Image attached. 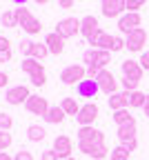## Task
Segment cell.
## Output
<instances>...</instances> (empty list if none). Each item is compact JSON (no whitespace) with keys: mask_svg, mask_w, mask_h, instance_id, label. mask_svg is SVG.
<instances>
[{"mask_svg":"<svg viewBox=\"0 0 149 160\" xmlns=\"http://www.w3.org/2000/svg\"><path fill=\"white\" fill-rule=\"evenodd\" d=\"M27 138L31 140V142H40V140L47 138V131H45V127H40V125H29Z\"/></svg>","mask_w":149,"mask_h":160,"instance_id":"cell-23","label":"cell"},{"mask_svg":"<svg viewBox=\"0 0 149 160\" xmlns=\"http://www.w3.org/2000/svg\"><path fill=\"white\" fill-rule=\"evenodd\" d=\"M125 147H127V151H129V153H131V151H136V149H138V140H136V138H134V140H129V142H125Z\"/></svg>","mask_w":149,"mask_h":160,"instance_id":"cell-44","label":"cell"},{"mask_svg":"<svg viewBox=\"0 0 149 160\" xmlns=\"http://www.w3.org/2000/svg\"><path fill=\"white\" fill-rule=\"evenodd\" d=\"M65 160H76V158H74V156H71V158H65Z\"/></svg>","mask_w":149,"mask_h":160,"instance_id":"cell-53","label":"cell"},{"mask_svg":"<svg viewBox=\"0 0 149 160\" xmlns=\"http://www.w3.org/2000/svg\"><path fill=\"white\" fill-rule=\"evenodd\" d=\"M13 127V118L5 111H0V131H9Z\"/></svg>","mask_w":149,"mask_h":160,"instance_id":"cell-31","label":"cell"},{"mask_svg":"<svg viewBox=\"0 0 149 160\" xmlns=\"http://www.w3.org/2000/svg\"><path fill=\"white\" fill-rule=\"evenodd\" d=\"M0 51H11V40L0 36Z\"/></svg>","mask_w":149,"mask_h":160,"instance_id":"cell-43","label":"cell"},{"mask_svg":"<svg viewBox=\"0 0 149 160\" xmlns=\"http://www.w3.org/2000/svg\"><path fill=\"white\" fill-rule=\"evenodd\" d=\"M0 160H13V158H11L7 151H0Z\"/></svg>","mask_w":149,"mask_h":160,"instance_id":"cell-49","label":"cell"},{"mask_svg":"<svg viewBox=\"0 0 149 160\" xmlns=\"http://www.w3.org/2000/svg\"><path fill=\"white\" fill-rule=\"evenodd\" d=\"M56 33L62 38H74L80 33V18H62L60 22L56 25Z\"/></svg>","mask_w":149,"mask_h":160,"instance_id":"cell-4","label":"cell"},{"mask_svg":"<svg viewBox=\"0 0 149 160\" xmlns=\"http://www.w3.org/2000/svg\"><path fill=\"white\" fill-rule=\"evenodd\" d=\"M29 96H31V91H29L25 85H18V87H11V89H7V93H5V100H7L9 105L18 107V105H25L27 100H29Z\"/></svg>","mask_w":149,"mask_h":160,"instance_id":"cell-8","label":"cell"},{"mask_svg":"<svg viewBox=\"0 0 149 160\" xmlns=\"http://www.w3.org/2000/svg\"><path fill=\"white\" fill-rule=\"evenodd\" d=\"M96 82H98V87H100V91H102V93H107V96L118 93L116 76H114L109 69H100V73H98V78H96Z\"/></svg>","mask_w":149,"mask_h":160,"instance_id":"cell-6","label":"cell"},{"mask_svg":"<svg viewBox=\"0 0 149 160\" xmlns=\"http://www.w3.org/2000/svg\"><path fill=\"white\" fill-rule=\"evenodd\" d=\"M11 2H13V5H18V7H25L29 0H11Z\"/></svg>","mask_w":149,"mask_h":160,"instance_id":"cell-48","label":"cell"},{"mask_svg":"<svg viewBox=\"0 0 149 160\" xmlns=\"http://www.w3.org/2000/svg\"><path fill=\"white\" fill-rule=\"evenodd\" d=\"M65 111H62V107H49V111L45 113V122H49V125H60L62 120H65Z\"/></svg>","mask_w":149,"mask_h":160,"instance_id":"cell-20","label":"cell"},{"mask_svg":"<svg viewBox=\"0 0 149 160\" xmlns=\"http://www.w3.org/2000/svg\"><path fill=\"white\" fill-rule=\"evenodd\" d=\"M54 151L58 153V158H60V160L71 158V151H74V142H71V138H69V136H56V140H54Z\"/></svg>","mask_w":149,"mask_h":160,"instance_id":"cell-12","label":"cell"},{"mask_svg":"<svg viewBox=\"0 0 149 160\" xmlns=\"http://www.w3.org/2000/svg\"><path fill=\"white\" fill-rule=\"evenodd\" d=\"M20 67H23V71H25V73H29V76H33V73H40V71H45L42 62H40V60H36V58H25Z\"/></svg>","mask_w":149,"mask_h":160,"instance_id":"cell-21","label":"cell"},{"mask_svg":"<svg viewBox=\"0 0 149 160\" xmlns=\"http://www.w3.org/2000/svg\"><path fill=\"white\" fill-rule=\"evenodd\" d=\"M36 2H38V5H47V2H49V0H36Z\"/></svg>","mask_w":149,"mask_h":160,"instance_id":"cell-51","label":"cell"},{"mask_svg":"<svg viewBox=\"0 0 149 160\" xmlns=\"http://www.w3.org/2000/svg\"><path fill=\"white\" fill-rule=\"evenodd\" d=\"M0 25H5V27H9V29L18 27V18H16V11H13V9H7V11H3V16H0Z\"/></svg>","mask_w":149,"mask_h":160,"instance_id":"cell-24","label":"cell"},{"mask_svg":"<svg viewBox=\"0 0 149 160\" xmlns=\"http://www.w3.org/2000/svg\"><path fill=\"white\" fill-rule=\"evenodd\" d=\"M87 78V67L85 65H69L60 71V80L65 85H78Z\"/></svg>","mask_w":149,"mask_h":160,"instance_id":"cell-1","label":"cell"},{"mask_svg":"<svg viewBox=\"0 0 149 160\" xmlns=\"http://www.w3.org/2000/svg\"><path fill=\"white\" fill-rule=\"evenodd\" d=\"M45 45H47V49H49L51 56H60L62 51H65V38L58 36V33L54 31V33H49V36L45 38Z\"/></svg>","mask_w":149,"mask_h":160,"instance_id":"cell-16","label":"cell"},{"mask_svg":"<svg viewBox=\"0 0 149 160\" xmlns=\"http://www.w3.org/2000/svg\"><path fill=\"white\" fill-rule=\"evenodd\" d=\"M145 102H147V93H142L138 89L129 91V98H127V107H129V109H142Z\"/></svg>","mask_w":149,"mask_h":160,"instance_id":"cell-18","label":"cell"},{"mask_svg":"<svg viewBox=\"0 0 149 160\" xmlns=\"http://www.w3.org/2000/svg\"><path fill=\"white\" fill-rule=\"evenodd\" d=\"M74 2H76V0H58V5H60L62 9H71Z\"/></svg>","mask_w":149,"mask_h":160,"instance_id":"cell-45","label":"cell"},{"mask_svg":"<svg viewBox=\"0 0 149 160\" xmlns=\"http://www.w3.org/2000/svg\"><path fill=\"white\" fill-rule=\"evenodd\" d=\"M136 131H138L136 118L129 120L127 125H120V127H118V140H120V145H125V142H129V140H134V138H136Z\"/></svg>","mask_w":149,"mask_h":160,"instance_id":"cell-15","label":"cell"},{"mask_svg":"<svg viewBox=\"0 0 149 160\" xmlns=\"http://www.w3.org/2000/svg\"><path fill=\"white\" fill-rule=\"evenodd\" d=\"M102 145H105V133H102V131H96V136L89 138V140H78V151H82L85 156H91V158H94V153H96Z\"/></svg>","mask_w":149,"mask_h":160,"instance_id":"cell-7","label":"cell"},{"mask_svg":"<svg viewBox=\"0 0 149 160\" xmlns=\"http://www.w3.org/2000/svg\"><path fill=\"white\" fill-rule=\"evenodd\" d=\"M122 87H125V91H136L138 89V80H131V78L122 76Z\"/></svg>","mask_w":149,"mask_h":160,"instance_id":"cell-36","label":"cell"},{"mask_svg":"<svg viewBox=\"0 0 149 160\" xmlns=\"http://www.w3.org/2000/svg\"><path fill=\"white\" fill-rule=\"evenodd\" d=\"M125 42H127V49H129V51L142 53V49H145V45H147V31H145L142 27L134 29L129 36L125 38Z\"/></svg>","mask_w":149,"mask_h":160,"instance_id":"cell-5","label":"cell"},{"mask_svg":"<svg viewBox=\"0 0 149 160\" xmlns=\"http://www.w3.org/2000/svg\"><path fill=\"white\" fill-rule=\"evenodd\" d=\"M96 131H98V129H94V125H91V127H80V129H78V140H89V138L96 136Z\"/></svg>","mask_w":149,"mask_h":160,"instance_id":"cell-33","label":"cell"},{"mask_svg":"<svg viewBox=\"0 0 149 160\" xmlns=\"http://www.w3.org/2000/svg\"><path fill=\"white\" fill-rule=\"evenodd\" d=\"M109 158H111V160H129V151H127V147H125V145H118V147H114V149H111Z\"/></svg>","mask_w":149,"mask_h":160,"instance_id":"cell-29","label":"cell"},{"mask_svg":"<svg viewBox=\"0 0 149 160\" xmlns=\"http://www.w3.org/2000/svg\"><path fill=\"white\" fill-rule=\"evenodd\" d=\"M11 142H13L11 133L9 131H0V151H7L11 147Z\"/></svg>","mask_w":149,"mask_h":160,"instance_id":"cell-32","label":"cell"},{"mask_svg":"<svg viewBox=\"0 0 149 160\" xmlns=\"http://www.w3.org/2000/svg\"><path fill=\"white\" fill-rule=\"evenodd\" d=\"M138 62H140V67H142L145 71H149V51H142V53H140V60H138Z\"/></svg>","mask_w":149,"mask_h":160,"instance_id":"cell-40","label":"cell"},{"mask_svg":"<svg viewBox=\"0 0 149 160\" xmlns=\"http://www.w3.org/2000/svg\"><path fill=\"white\" fill-rule=\"evenodd\" d=\"M114 122L120 127V125H127V122H129V120H134V116L129 113V109H120V111H114Z\"/></svg>","mask_w":149,"mask_h":160,"instance_id":"cell-27","label":"cell"},{"mask_svg":"<svg viewBox=\"0 0 149 160\" xmlns=\"http://www.w3.org/2000/svg\"><path fill=\"white\" fill-rule=\"evenodd\" d=\"M98 73H100V67H98V65H91V67H87V78L96 80V78H98Z\"/></svg>","mask_w":149,"mask_h":160,"instance_id":"cell-42","label":"cell"},{"mask_svg":"<svg viewBox=\"0 0 149 160\" xmlns=\"http://www.w3.org/2000/svg\"><path fill=\"white\" fill-rule=\"evenodd\" d=\"M142 111H145V116L149 118V96H147V102H145V107H142Z\"/></svg>","mask_w":149,"mask_h":160,"instance_id":"cell-50","label":"cell"},{"mask_svg":"<svg viewBox=\"0 0 149 160\" xmlns=\"http://www.w3.org/2000/svg\"><path fill=\"white\" fill-rule=\"evenodd\" d=\"M140 22H142L140 13H129V11H127L125 16H120V18H118V29H120L125 36H129L134 29H138V27H140Z\"/></svg>","mask_w":149,"mask_h":160,"instance_id":"cell-10","label":"cell"},{"mask_svg":"<svg viewBox=\"0 0 149 160\" xmlns=\"http://www.w3.org/2000/svg\"><path fill=\"white\" fill-rule=\"evenodd\" d=\"M25 109H27L29 113H33V116H42V118H45V113L49 111V102H47V98L31 93L29 100L25 102Z\"/></svg>","mask_w":149,"mask_h":160,"instance_id":"cell-9","label":"cell"},{"mask_svg":"<svg viewBox=\"0 0 149 160\" xmlns=\"http://www.w3.org/2000/svg\"><path fill=\"white\" fill-rule=\"evenodd\" d=\"M105 18H120L127 13V0H100Z\"/></svg>","mask_w":149,"mask_h":160,"instance_id":"cell-2","label":"cell"},{"mask_svg":"<svg viewBox=\"0 0 149 160\" xmlns=\"http://www.w3.org/2000/svg\"><path fill=\"white\" fill-rule=\"evenodd\" d=\"M13 11H16V18H18V27H25L29 20L33 18L31 11H29L27 7H18V9H13Z\"/></svg>","mask_w":149,"mask_h":160,"instance_id":"cell-26","label":"cell"},{"mask_svg":"<svg viewBox=\"0 0 149 160\" xmlns=\"http://www.w3.org/2000/svg\"><path fill=\"white\" fill-rule=\"evenodd\" d=\"M60 107H62V111H65L67 116H74V118H76L82 105H78V100H76V98H62Z\"/></svg>","mask_w":149,"mask_h":160,"instance_id":"cell-22","label":"cell"},{"mask_svg":"<svg viewBox=\"0 0 149 160\" xmlns=\"http://www.w3.org/2000/svg\"><path fill=\"white\" fill-rule=\"evenodd\" d=\"M127 98H129V91H125V93H111L109 96V109L111 111L127 109Z\"/></svg>","mask_w":149,"mask_h":160,"instance_id":"cell-19","label":"cell"},{"mask_svg":"<svg viewBox=\"0 0 149 160\" xmlns=\"http://www.w3.org/2000/svg\"><path fill=\"white\" fill-rule=\"evenodd\" d=\"M76 91H78V96H80V98H96V93L100 91V87H98L96 80L85 78L82 82H78V85H76Z\"/></svg>","mask_w":149,"mask_h":160,"instance_id":"cell-14","label":"cell"},{"mask_svg":"<svg viewBox=\"0 0 149 160\" xmlns=\"http://www.w3.org/2000/svg\"><path fill=\"white\" fill-rule=\"evenodd\" d=\"M40 160H60V158H58V153H56L54 149H47V151H42Z\"/></svg>","mask_w":149,"mask_h":160,"instance_id":"cell-41","label":"cell"},{"mask_svg":"<svg viewBox=\"0 0 149 160\" xmlns=\"http://www.w3.org/2000/svg\"><path fill=\"white\" fill-rule=\"evenodd\" d=\"M47 53H49V49H47V45H45V42H42V45H40V42H33V47H31V56H29V58L42 60Z\"/></svg>","mask_w":149,"mask_h":160,"instance_id":"cell-28","label":"cell"},{"mask_svg":"<svg viewBox=\"0 0 149 160\" xmlns=\"http://www.w3.org/2000/svg\"><path fill=\"white\" fill-rule=\"evenodd\" d=\"M7 82H9V76H7L5 71H0V89L7 87Z\"/></svg>","mask_w":149,"mask_h":160,"instance_id":"cell-46","label":"cell"},{"mask_svg":"<svg viewBox=\"0 0 149 160\" xmlns=\"http://www.w3.org/2000/svg\"><path fill=\"white\" fill-rule=\"evenodd\" d=\"M134 2H138V5H145V2H147V0H134Z\"/></svg>","mask_w":149,"mask_h":160,"instance_id":"cell-52","label":"cell"},{"mask_svg":"<svg viewBox=\"0 0 149 160\" xmlns=\"http://www.w3.org/2000/svg\"><path fill=\"white\" fill-rule=\"evenodd\" d=\"M23 29H25L29 36H36V33H40V31H42V22H40L38 18H31V20H29V22H27Z\"/></svg>","mask_w":149,"mask_h":160,"instance_id":"cell-30","label":"cell"},{"mask_svg":"<svg viewBox=\"0 0 149 160\" xmlns=\"http://www.w3.org/2000/svg\"><path fill=\"white\" fill-rule=\"evenodd\" d=\"M98 29H100V27H98V18H96V16H85V18H80V36H85L87 40H89Z\"/></svg>","mask_w":149,"mask_h":160,"instance_id":"cell-17","label":"cell"},{"mask_svg":"<svg viewBox=\"0 0 149 160\" xmlns=\"http://www.w3.org/2000/svg\"><path fill=\"white\" fill-rule=\"evenodd\" d=\"M82 62H85V67H91V65H96V49H87L82 53Z\"/></svg>","mask_w":149,"mask_h":160,"instance_id":"cell-34","label":"cell"},{"mask_svg":"<svg viewBox=\"0 0 149 160\" xmlns=\"http://www.w3.org/2000/svg\"><path fill=\"white\" fill-rule=\"evenodd\" d=\"M120 69H122V76H125V78L138 80V82H140V78H142V73H145V69L140 67L138 60H122V62H120Z\"/></svg>","mask_w":149,"mask_h":160,"instance_id":"cell-13","label":"cell"},{"mask_svg":"<svg viewBox=\"0 0 149 160\" xmlns=\"http://www.w3.org/2000/svg\"><path fill=\"white\" fill-rule=\"evenodd\" d=\"M98 113H100L98 105H96V102H87V105L80 107V111H78V116H76V122H78L80 127H91V125L96 122Z\"/></svg>","mask_w":149,"mask_h":160,"instance_id":"cell-3","label":"cell"},{"mask_svg":"<svg viewBox=\"0 0 149 160\" xmlns=\"http://www.w3.org/2000/svg\"><path fill=\"white\" fill-rule=\"evenodd\" d=\"M31 78V85H36V87H42L47 82V73L45 71H40V73H33V76H29Z\"/></svg>","mask_w":149,"mask_h":160,"instance_id":"cell-35","label":"cell"},{"mask_svg":"<svg viewBox=\"0 0 149 160\" xmlns=\"http://www.w3.org/2000/svg\"><path fill=\"white\" fill-rule=\"evenodd\" d=\"M127 49V42H125V38L120 36H114V45H111V51H122Z\"/></svg>","mask_w":149,"mask_h":160,"instance_id":"cell-37","label":"cell"},{"mask_svg":"<svg viewBox=\"0 0 149 160\" xmlns=\"http://www.w3.org/2000/svg\"><path fill=\"white\" fill-rule=\"evenodd\" d=\"M31 47H33L31 40H20V51L25 53V58H29V56H31Z\"/></svg>","mask_w":149,"mask_h":160,"instance_id":"cell-38","label":"cell"},{"mask_svg":"<svg viewBox=\"0 0 149 160\" xmlns=\"http://www.w3.org/2000/svg\"><path fill=\"white\" fill-rule=\"evenodd\" d=\"M87 42L91 45V49H107V51H111V45H114V36H109L107 31H102V29H98Z\"/></svg>","mask_w":149,"mask_h":160,"instance_id":"cell-11","label":"cell"},{"mask_svg":"<svg viewBox=\"0 0 149 160\" xmlns=\"http://www.w3.org/2000/svg\"><path fill=\"white\" fill-rule=\"evenodd\" d=\"M11 60V51H0V62H9Z\"/></svg>","mask_w":149,"mask_h":160,"instance_id":"cell-47","label":"cell"},{"mask_svg":"<svg viewBox=\"0 0 149 160\" xmlns=\"http://www.w3.org/2000/svg\"><path fill=\"white\" fill-rule=\"evenodd\" d=\"M13 160H33V153L27 151V149H20V151L13 156Z\"/></svg>","mask_w":149,"mask_h":160,"instance_id":"cell-39","label":"cell"},{"mask_svg":"<svg viewBox=\"0 0 149 160\" xmlns=\"http://www.w3.org/2000/svg\"><path fill=\"white\" fill-rule=\"evenodd\" d=\"M111 62V51H107V49H96V65L100 67V69H105Z\"/></svg>","mask_w":149,"mask_h":160,"instance_id":"cell-25","label":"cell"}]
</instances>
